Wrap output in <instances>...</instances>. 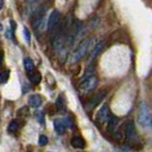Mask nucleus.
I'll return each mask as SVG.
<instances>
[{"instance_id":"1","label":"nucleus","mask_w":152,"mask_h":152,"mask_svg":"<svg viewBox=\"0 0 152 152\" xmlns=\"http://www.w3.org/2000/svg\"><path fill=\"white\" fill-rule=\"evenodd\" d=\"M91 44H93L91 38H86L84 40H81L70 55V63H76V62L80 61L86 55V53L91 50Z\"/></svg>"},{"instance_id":"2","label":"nucleus","mask_w":152,"mask_h":152,"mask_svg":"<svg viewBox=\"0 0 152 152\" xmlns=\"http://www.w3.org/2000/svg\"><path fill=\"white\" fill-rule=\"evenodd\" d=\"M137 122L142 128H150L152 126V113L145 103H141L138 107Z\"/></svg>"},{"instance_id":"3","label":"nucleus","mask_w":152,"mask_h":152,"mask_svg":"<svg viewBox=\"0 0 152 152\" xmlns=\"http://www.w3.org/2000/svg\"><path fill=\"white\" fill-rule=\"evenodd\" d=\"M99 85V78L95 76L87 77L85 79H81V84H80V89L84 93H91Z\"/></svg>"},{"instance_id":"4","label":"nucleus","mask_w":152,"mask_h":152,"mask_svg":"<svg viewBox=\"0 0 152 152\" xmlns=\"http://www.w3.org/2000/svg\"><path fill=\"white\" fill-rule=\"evenodd\" d=\"M60 23H61V12L58 9H53L47 20V30L49 32H53L58 26Z\"/></svg>"},{"instance_id":"5","label":"nucleus","mask_w":152,"mask_h":152,"mask_svg":"<svg viewBox=\"0 0 152 152\" xmlns=\"http://www.w3.org/2000/svg\"><path fill=\"white\" fill-rule=\"evenodd\" d=\"M124 136L126 137L127 140L129 141H136L137 140V134L136 130H135V127H134V124L133 121H127L122 125L121 129Z\"/></svg>"},{"instance_id":"6","label":"nucleus","mask_w":152,"mask_h":152,"mask_svg":"<svg viewBox=\"0 0 152 152\" xmlns=\"http://www.w3.org/2000/svg\"><path fill=\"white\" fill-rule=\"evenodd\" d=\"M105 95H107V91H105V89L99 91H97L96 94H94L91 97H89L88 102L86 103V109L91 110V109H94L95 107H97L99 103L103 101V99L105 97Z\"/></svg>"},{"instance_id":"7","label":"nucleus","mask_w":152,"mask_h":152,"mask_svg":"<svg viewBox=\"0 0 152 152\" xmlns=\"http://www.w3.org/2000/svg\"><path fill=\"white\" fill-rule=\"evenodd\" d=\"M110 115H111V113H110L109 107H107V104H104L103 107L99 109L97 114H96V122H99L101 125L104 124V122H107Z\"/></svg>"},{"instance_id":"8","label":"nucleus","mask_w":152,"mask_h":152,"mask_svg":"<svg viewBox=\"0 0 152 152\" xmlns=\"http://www.w3.org/2000/svg\"><path fill=\"white\" fill-rule=\"evenodd\" d=\"M28 104H29V107H33V109H38L42 104V97L39 94H33L28 99Z\"/></svg>"},{"instance_id":"9","label":"nucleus","mask_w":152,"mask_h":152,"mask_svg":"<svg viewBox=\"0 0 152 152\" xmlns=\"http://www.w3.org/2000/svg\"><path fill=\"white\" fill-rule=\"evenodd\" d=\"M107 124V132L111 133V134H114V133H115V129H117V126H118V118L111 114Z\"/></svg>"},{"instance_id":"10","label":"nucleus","mask_w":152,"mask_h":152,"mask_svg":"<svg viewBox=\"0 0 152 152\" xmlns=\"http://www.w3.org/2000/svg\"><path fill=\"white\" fill-rule=\"evenodd\" d=\"M71 144L76 149H85L86 148V142L81 136H75L71 140Z\"/></svg>"},{"instance_id":"11","label":"nucleus","mask_w":152,"mask_h":152,"mask_svg":"<svg viewBox=\"0 0 152 152\" xmlns=\"http://www.w3.org/2000/svg\"><path fill=\"white\" fill-rule=\"evenodd\" d=\"M103 47H104V42H103V41H99V42H97L93 48H91V50H89V52H91V60H94V58L102 52Z\"/></svg>"},{"instance_id":"12","label":"nucleus","mask_w":152,"mask_h":152,"mask_svg":"<svg viewBox=\"0 0 152 152\" xmlns=\"http://www.w3.org/2000/svg\"><path fill=\"white\" fill-rule=\"evenodd\" d=\"M28 78H29V80L31 81V84L33 85H38L41 81V75H40V72H38L37 70H34L31 73H28Z\"/></svg>"},{"instance_id":"13","label":"nucleus","mask_w":152,"mask_h":152,"mask_svg":"<svg viewBox=\"0 0 152 152\" xmlns=\"http://www.w3.org/2000/svg\"><path fill=\"white\" fill-rule=\"evenodd\" d=\"M23 64H24V69L26 71V73H31L36 70V66H34V63L31 60L30 57H25L23 60Z\"/></svg>"},{"instance_id":"14","label":"nucleus","mask_w":152,"mask_h":152,"mask_svg":"<svg viewBox=\"0 0 152 152\" xmlns=\"http://www.w3.org/2000/svg\"><path fill=\"white\" fill-rule=\"evenodd\" d=\"M54 128L56 130V133L58 134H63L65 132V124L63 121V119H56L54 120Z\"/></svg>"},{"instance_id":"15","label":"nucleus","mask_w":152,"mask_h":152,"mask_svg":"<svg viewBox=\"0 0 152 152\" xmlns=\"http://www.w3.org/2000/svg\"><path fill=\"white\" fill-rule=\"evenodd\" d=\"M20 129V121L18 120H12L8 125V133L9 134H15L17 133V130Z\"/></svg>"},{"instance_id":"16","label":"nucleus","mask_w":152,"mask_h":152,"mask_svg":"<svg viewBox=\"0 0 152 152\" xmlns=\"http://www.w3.org/2000/svg\"><path fill=\"white\" fill-rule=\"evenodd\" d=\"M9 79V70H4L0 72V85L6 84Z\"/></svg>"},{"instance_id":"17","label":"nucleus","mask_w":152,"mask_h":152,"mask_svg":"<svg viewBox=\"0 0 152 152\" xmlns=\"http://www.w3.org/2000/svg\"><path fill=\"white\" fill-rule=\"evenodd\" d=\"M56 107L61 111H63L65 109V102H64L63 96H58V99H56Z\"/></svg>"},{"instance_id":"18","label":"nucleus","mask_w":152,"mask_h":152,"mask_svg":"<svg viewBox=\"0 0 152 152\" xmlns=\"http://www.w3.org/2000/svg\"><path fill=\"white\" fill-rule=\"evenodd\" d=\"M23 36H24V38H25V40H26V42H28V44H30L31 33H30V31H29V29H28L26 26H24V28H23Z\"/></svg>"},{"instance_id":"19","label":"nucleus","mask_w":152,"mask_h":152,"mask_svg":"<svg viewBox=\"0 0 152 152\" xmlns=\"http://www.w3.org/2000/svg\"><path fill=\"white\" fill-rule=\"evenodd\" d=\"M39 145L40 146H45V145L48 144V138H47V136H45V135H41V136L39 137Z\"/></svg>"},{"instance_id":"20","label":"nucleus","mask_w":152,"mask_h":152,"mask_svg":"<svg viewBox=\"0 0 152 152\" xmlns=\"http://www.w3.org/2000/svg\"><path fill=\"white\" fill-rule=\"evenodd\" d=\"M28 113H29V110H28L26 107H23L22 109H20V110L17 111V114H18V115H24V114H28Z\"/></svg>"},{"instance_id":"21","label":"nucleus","mask_w":152,"mask_h":152,"mask_svg":"<svg viewBox=\"0 0 152 152\" xmlns=\"http://www.w3.org/2000/svg\"><path fill=\"white\" fill-rule=\"evenodd\" d=\"M6 37H7L9 40H13L14 39V31L12 30V29H8L6 31Z\"/></svg>"},{"instance_id":"22","label":"nucleus","mask_w":152,"mask_h":152,"mask_svg":"<svg viewBox=\"0 0 152 152\" xmlns=\"http://www.w3.org/2000/svg\"><path fill=\"white\" fill-rule=\"evenodd\" d=\"M10 26H12V28H10V29H12V30L14 31L16 29V23L14 22V21H13V20H12V21H10Z\"/></svg>"},{"instance_id":"23","label":"nucleus","mask_w":152,"mask_h":152,"mask_svg":"<svg viewBox=\"0 0 152 152\" xmlns=\"http://www.w3.org/2000/svg\"><path fill=\"white\" fill-rule=\"evenodd\" d=\"M29 4H36V2H38V1H40V0H26Z\"/></svg>"},{"instance_id":"24","label":"nucleus","mask_w":152,"mask_h":152,"mask_svg":"<svg viewBox=\"0 0 152 152\" xmlns=\"http://www.w3.org/2000/svg\"><path fill=\"white\" fill-rule=\"evenodd\" d=\"M1 63H2V53L0 52V66H1Z\"/></svg>"},{"instance_id":"25","label":"nucleus","mask_w":152,"mask_h":152,"mask_svg":"<svg viewBox=\"0 0 152 152\" xmlns=\"http://www.w3.org/2000/svg\"><path fill=\"white\" fill-rule=\"evenodd\" d=\"M2 6H4V0H0V9L2 8Z\"/></svg>"},{"instance_id":"26","label":"nucleus","mask_w":152,"mask_h":152,"mask_svg":"<svg viewBox=\"0 0 152 152\" xmlns=\"http://www.w3.org/2000/svg\"><path fill=\"white\" fill-rule=\"evenodd\" d=\"M0 31H2V25L0 24Z\"/></svg>"},{"instance_id":"27","label":"nucleus","mask_w":152,"mask_h":152,"mask_svg":"<svg viewBox=\"0 0 152 152\" xmlns=\"http://www.w3.org/2000/svg\"><path fill=\"white\" fill-rule=\"evenodd\" d=\"M28 152H30V151H28Z\"/></svg>"}]
</instances>
